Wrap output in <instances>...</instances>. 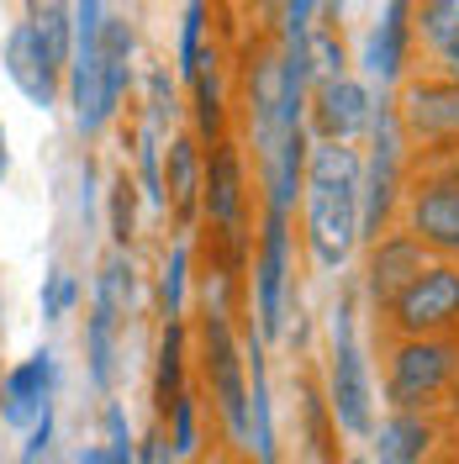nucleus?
I'll use <instances>...</instances> for the list:
<instances>
[{
    "mask_svg": "<svg viewBox=\"0 0 459 464\" xmlns=\"http://www.w3.org/2000/svg\"><path fill=\"white\" fill-rule=\"evenodd\" d=\"M180 111V101H174V85H170V69H153L148 74V121L164 132L170 127V116Z\"/></svg>",
    "mask_w": 459,
    "mask_h": 464,
    "instance_id": "nucleus-32",
    "label": "nucleus"
},
{
    "mask_svg": "<svg viewBox=\"0 0 459 464\" xmlns=\"http://www.w3.org/2000/svg\"><path fill=\"white\" fill-rule=\"evenodd\" d=\"M5 74L37 111H54L58 90H63V69H54V58L43 53V43L27 22H16L11 37H5Z\"/></svg>",
    "mask_w": 459,
    "mask_h": 464,
    "instance_id": "nucleus-13",
    "label": "nucleus"
},
{
    "mask_svg": "<svg viewBox=\"0 0 459 464\" xmlns=\"http://www.w3.org/2000/svg\"><path fill=\"white\" fill-rule=\"evenodd\" d=\"M449 401H454V417H459V385H454V396H449Z\"/></svg>",
    "mask_w": 459,
    "mask_h": 464,
    "instance_id": "nucleus-37",
    "label": "nucleus"
},
{
    "mask_svg": "<svg viewBox=\"0 0 459 464\" xmlns=\"http://www.w3.org/2000/svg\"><path fill=\"white\" fill-rule=\"evenodd\" d=\"M370 438H375L370 464H428L433 449H438V422L428 411H391Z\"/></svg>",
    "mask_w": 459,
    "mask_h": 464,
    "instance_id": "nucleus-15",
    "label": "nucleus"
},
{
    "mask_svg": "<svg viewBox=\"0 0 459 464\" xmlns=\"http://www.w3.org/2000/svg\"><path fill=\"white\" fill-rule=\"evenodd\" d=\"M54 385H58V359L48 348L27 353L22 364H11L0 380V422L5 428H32L43 406H54Z\"/></svg>",
    "mask_w": 459,
    "mask_h": 464,
    "instance_id": "nucleus-11",
    "label": "nucleus"
},
{
    "mask_svg": "<svg viewBox=\"0 0 459 464\" xmlns=\"http://www.w3.org/2000/svg\"><path fill=\"white\" fill-rule=\"evenodd\" d=\"M138 464H180V454H174L170 428H164V422H153V428L143 433V443H138Z\"/></svg>",
    "mask_w": 459,
    "mask_h": 464,
    "instance_id": "nucleus-34",
    "label": "nucleus"
},
{
    "mask_svg": "<svg viewBox=\"0 0 459 464\" xmlns=\"http://www.w3.org/2000/svg\"><path fill=\"white\" fill-rule=\"evenodd\" d=\"M132 85V27L122 16H106L101 27V116L122 111V95Z\"/></svg>",
    "mask_w": 459,
    "mask_h": 464,
    "instance_id": "nucleus-20",
    "label": "nucleus"
},
{
    "mask_svg": "<svg viewBox=\"0 0 459 464\" xmlns=\"http://www.w3.org/2000/svg\"><path fill=\"white\" fill-rule=\"evenodd\" d=\"M375 322L386 338H459V259H428Z\"/></svg>",
    "mask_w": 459,
    "mask_h": 464,
    "instance_id": "nucleus-4",
    "label": "nucleus"
},
{
    "mask_svg": "<svg viewBox=\"0 0 459 464\" xmlns=\"http://www.w3.org/2000/svg\"><path fill=\"white\" fill-rule=\"evenodd\" d=\"M243 364H249V449L259 454V464H280V454H275V401H269V364H264V338H259V327L249 333Z\"/></svg>",
    "mask_w": 459,
    "mask_h": 464,
    "instance_id": "nucleus-17",
    "label": "nucleus"
},
{
    "mask_svg": "<svg viewBox=\"0 0 459 464\" xmlns=\"http://www.w3.org/2000/svg\"><path fill=\"white\" fill-rule=\"evenodd\" d=\"M412 37L428 58V74L459 80V0H412Z\"/></svg>",
    "mask_w": 459,
    "mask_h": 464,
    "instance_id": "nucleus-14",
    "label": "nucleus"
},
{
    "mask_svg": "<svg viewBox=\"0 0 459 464\" xmlns=\"http://www.w3.org/2000/svg\"><path fill=\"white\" fill-rule=\"evenodd\" d=\"M290 227L286 211H264V237L254 254V327L259 338H280L290 317Z\"/></svg>",
    "mask_w": 459,
    "mask_h": 464,
    "instance_id": "nucleus-6",
    "label": "nucleus"
},
{
    "mask_svg": "<svg viewBox=\"0 0 459 464\" xmlns=\"http://www.w3.org/2000/svg\"><path fill=\"white\" fill-rule=\"evenodd\" d=\"M106 459L112 464H138V443H132V428H127L122 401L106 406Z\"/></svg>",
    "mask_w": 459,
    "mask_h": 464,
    "instance_id": "nucleus-31",
    "label": "nucleus"
},
{
    "mask_svg": "<svg viewBox=\"0 0 459 464\" xmlns=\"http://www.w3.org/2000/svg\"><path fill=\"white\" fill-rule=\"evenodd\" d=\"M375 106H380V101H375L359 80H348V74L322 80V85H317V95H312L317 138H322V143H354L359 132H370Z\"/></svg>",
    "mask_w": 459,
    "mask_h": 464,
    "instance_id": "nucleus-9",
    "label": "nucleus"
},
{
    "mask_svg": "<svg viewBox=\"0 0 459 464\" xmlns=\"http://www.w3.org/2000/svg\"><path fill=\"white\" fill-rule=\"evenodd\" d=\"M406 48H412V0H386V16L375 22L370 43H365V69L380 85H396Z\"/></svg>",
    "mask_w": 459,
    "mask_h": 464,
    "instance_id": "nucleus-16",
    "label": "nucleus"
},
{
    "mask_svg": "<svg viewBox=\"0 0 459 464\" xmlns=\"http://www.w3.org/2000/svg\"><path fill=\"white\" fill-rule=\"evenodd\" d=\"M48 443H54V406H43V411H37V422L27 428V443H22V464H43Z\"/></svg>",
    "mask_w": 459,
    "mask_h": 464,
    "instance_id": "nucleus-33",
    "label": "nucleus"
},
{
    "mask_svg": "<svg viewBox=\"0 0 459 464\" xmlns=\"http://www.w3.org/2000/svg\"><path fill=\"white\" fill-rule=\"evenodd\" d=\"M112 243L116 248H132V237H138V179L127 169L112 174Z\"/></svg>",
    "mask_w": 459,
    "mask_h": 464,
    "instance_id": "nucleus-24",
    "label": "nucleus"
},
{
    "mask_svg": "<svg viewBox=\"0 0 459 464\" xmlns=\"http://www.w3.org/2000/svg\"><path fill=\"white\" fill-rule=\"evenodd\" d=\"M116 333L122 327H112L106 317H95V312L85 317V359H90V380L101 391H112L116 380Z\"/></svg>",
    "mask_w": 459,
    "mask_h": 464,
    "instance_id": "nucleus-23",
    "label": "nucleus"
},
{
    "mask_svg": "<svg viewBox=\"0 0 459 464\" xmlns=\"http://www.w3.org/2000/svg\"><path fill=\"white\" fill-rule=\"evenodd\" d=\"M348 464H370V459H348Z\"/></svg>",
    "mask_w": 459,
    "mask_h": 464,
    "instance_id": "nucleus-38",
    "label": "nucleus"
},
{
    "mask_svg": "<svg viewBox=\"0 0 459 464\" xmlns=\"http://www.w3.org/2000/svg\"><path fill=\"white\" fill-rule=\"evenodd\" d=\"M454 174H459V159H454Z\"/></svg>",
    "mask_w": 459,
    "mask_h": 464,
    "instance_id": "nucleus-39",
    "label": "nucleus"
},
{
    "mask_svg": "<svg viewBox=\"0 0 459 464\" xmlns=\"http://www.w3.org/2000/svg\"><path fill=\"white\" fill-rule=\"evenodd\" d=\"M359 179L365 159L348 143H312L307 153V248L322 269H344L359 243Z\"/></svg>",
    "mask_w": 459,
    "mask_h": 464,
    "instance_id": "nucleus-1",
    "label": "nucleus"
},
{
    "mask_svg": "<svg viewBox=\"0 0 459 464\" xmlns=\"http://www.w3.org/2000/svg\"><path fill=\"white\" fill-rule=\"evenodd\" d=\"M74 301H80V280L69 275V269H48L43 275V295H37V306H43V322H63L74 312Z\"/></svg>",
    "mask_w": 459,
    "mask_h": 464,
    "instance_id": "nucleus-29",
    "label": "nucleus"
},
{
    "mask_svg": "<svg viewBox=\"0 0 459 464\" xmlns=\"http://www.w3.org/2000/svg\"><path fill=\"white\" fill-rule=\"evenodd\" d=\"M327 411L348 438L375 433V385L354 338V295H344L327 322Z\"/></svg>",
    "mask_w": 459,
    "mask_h": 464,
    "instance_id": "nucleus-3",
    "label": "nucleus"
},
{
    "mask_svg": "<svg viewBox=\"0 0 459 464\" xmlns=\"http://www.w3.org/2000/svg\"><path fill=\"white\" fill-rule=\"evenodd\" d=\"M201 375L228 438L238 449H249V364H243V348L232 338L228 312H211V306L201 317Z\"/></svg>",
    "mask_w": 459,
    "mask_h": 464,
    "instance_id": "nucleus-5",
    "label": "nucleus"
},
{
    "mask_svg": "<svg viewBox=\"0 0 459 464\" xmlns=\"http://www.w3.org/2000/svg\"><path fill=\"white\" fill-rule=\"evenodd\" d=\"M164 428H170L174 454H180V459H190V454H196V443H201V438H196V396H190V391H180V396H174Z\"/></svg>",
    "mask_w": 459,
    "mask_h": 464,
    "instance_id": "nucleus-30",
    "label": "nucleus"
},
{
    "mask_svg": "<svg viewBox=\"0 0 459 464\" xmlns=\"http://www.w3.org/2000/svg\"><path fill=\"white\" fill-rule=\"evenodd\" d=\"M132 306H138V269H132V254L127 248H112L106 259H101V275H95V301H90V312L95 317H106L112 327L132 317Z\"/></svg>",
    "mask_w": 459,
    "mask_h": 464,
    "instance_id": "nucleus-21",
    "label": "nucleus"
},
{
    "mask_svg": "<svg viewBox=\"0 0 459 464\" xmlns=\"http://www.w3.org/2000/svg\"><path fill=\"white\" fill-rule=\"evenodd\" d=\"M138 179H143L148 206L164 211V148H159V127L153 121L138 127Z\"/></svg>",
    "mask_w": 459,
    "mask_h": 464,
    "instance_id": "nucleus-25",
    "label": "nucleus"
},
{
    "mask_svg": "<svg viewBox=\"0 0 459 464\" xmlns=\"http://www.w3.org/2000/svg\"><path fill=\"white\" fill-rule=\"evenodd\" d=\"M201 185H206V164H201V148L190 132H180L164 153V206H170L180 222H190L196 217V206H201Z\"/></svg>",
    "mask_w": 459,
    "mask_h": 464,
    "instance_id": "nucleus-18",
    "label": "nucleus"
},
{
    "mask_svg": "<svg viewBox=\"0 0 459 464\" xmlns=\"http://www.w3.org/2000/svg\"><path fill=\"white\" fill-rule=\"evenodd\" d=\"M459 385V338H391L386 401L391 411H433Z\"/></svg>",
    "mask_w": 459,
    "mask_h": 464,
    "instance_id": "nucleus-2",
    "label": "nucleus"
},
{
    "mask_svg": "<svg viewBox=\"0 0 459 464\" xmlns=\"http://www.w3.org/2000/svg\"><path fill=\"white\" fill-rule=\"evenodd\" d=\"M211 63V53H206ZM201 63V74L190 80L196 85V132H201L206 143H222V95H217V74Z\"/></svg>",
    "mask_w": 459,
    "mask_h": 464,
    "instance_id": "nucleus-28",
    "label": "nucleus"
},
{
    "mask_svg": "<svg viewBox=\"0 0 459 464\" xmlns=\"http://www.w3.org/2000/svg\"><path fill=\"white\" fill-rule=\"evenodd\" d=\"M307 153H312L307 121L286 127L280 148H275V153H269V164H264V185H269V206H275V211H290V206H296L301 179H307Z\"/></svg>",
    "mask_w": 459,
    "mask_h": 464,
    "instance_id": "nucleus-19",
    "label": "nucleus"
},
{
    "mask_svg": "<svg viewBox=\"0 0 459 464\" xmlns=\"http://www.w3.org/2000/svg\"><path fill=\"white\" fill-rule=\"evenodd\" d=\"M5 169H11V148H5V127H0V179H5Z\"/></svg>",
    "mask_w": 459,
    "mask_h": 464,
    "instance_id": "nucleus-36",
    "label": "nucleus"
},
{
    "mask_svg": "<svg viewBox=\"0 0 459 464\" xmlns=\"http://www.w3.org/2000/svg\"><path fill=\"white\" fill-rule=\"evenodd\" d=\"M185 280H190V248L174 243L164 269H159V306H164V322H180V312H185Z\"/></svg>",
    "mask_w": 459,
    "mask_h": 464,
    "instance_id": "nucleus-26",
    "label": "nucleus"
},
{
    "mask_svg": "<svg viewBox=\"0 0 459 464\" xmlns=\"http://www.w3.org/2000/svg\"><path fill=\"white\" fill-rule=\"evenodd\" d=\"M185 391V322H164L159 333V370H153V411L170 417L174 396Z\"/></svg>",
    "mask_w": 459,
    "mask_h": 464,
    "instance_id": "nucleus-22",
    "label": "nucleus"
},
{
    "mask_svg": "<svg viewBox=\"0 0 459 464\" xmlns=\"http://www.w3.org/2000/svg\"><path fill=\"white\" fill-rule=\"evenodd\" d=\"M428 248L412 237V232H380L370 248V269H365V295H370L375 317L412 285V275H423Z\"/></svg>",
    "mask_w": 459,
    "mask_h": 464,
    "instance_id": "nucleus-10",
    "label": "nucleus"
},
{
    "mask_svg": "<svg viewBox=\"0 0 459 464\" xmlns=\"http://www.w3.org/2000/svg\"><path fill=\"white\" fill-rule=\"evenodd\" d=\"M201 206L211 217V227L238 237L243 232V211H249V185H243V159L232 143H211L206 153V185H201Z\"/></svg>",
    "mask_w": 459,
    "mask_h": 464,
    "instance_id": "nucleus-12",
    "label": "nucleus"
},
{
    "mask_svg": "<svg viewBox=\"0 0 459 464\" xmlns=\"http://www.w3.org/2000/svg\"><path fill=\"white\" fill-rule=\"evenodd\" d=\"M74 464H112L106 459V443H85V449L74 454Z\"/></svg>",
    "mask_w": 459,
    "mask_h": 464,
    "instance_id": "nucleus-35",
    "label": "nucleus"
},
{
    "mask_svg": "<svg viewBox=\"0 0 459 464\" xmlns=\"http://www.w3.org/2000/svg\"><path fill=\"white\" fill-rule=\"evenodd\" d=\"M406 227L428 254L438 259H459V174H428L406 190Z\"/></svg>",
    "mask_w": 459,
    "mask_h": 464,
    "instance_id": "nucleus-7",
    "label": "nucleus"
},
{
    "mask_svg": "<svg viewBox=\"0 0 459 464\" xmlns=\"http://www.w3.org/2000/svg\"><path fill=\"white\" fill-rule=\"evenodd\" d=\"M206 63V0H185V22H180V74L196 80Z\"/></svg>",
    "mask_w": 459,
    "mask_h": 464,
    "instance_id": "nucleus-27",
    "label": "nucleus"
},
{
    "mask_svg": "<svg viewBox=\"0 0 459 464\" xmlns=\"http://www.w3.org/2000/svg\"><path fill=\"white\" fill-rule=\"evenodd\" d=\"M396 121H402V138H412V143L454 148L459 143V80L423 74V80L402 85Z\"/></svg>",
    "mask_w": 459,
    "mask_h": 464,
    "instance_id": "nucleus-8",
    "label": "nucleus"
}]
</instances>
